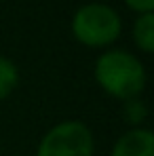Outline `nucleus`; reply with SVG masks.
<instances>
[{"mask_svg": "<svg viewBox=\"0 0 154 156\" xmlns=\"http://www.w3.org/2000/svg\"><path fill=\"white\" fill-rule=\"evenodd\" d=\"M93 76L103 93H108L118 101L139 97L148 82V74L141 59H137V55L125 49L103 51L95 59Z\"/></svg>", "mask_w": 154, "mask_h": 156, "instance_id": "f257e3e1", "label": "nucleus"}, {"mask_svg": "<svg viewBox=\"0 0 154 156\" xmlns=\"http://www.w3.org/2000/svg\"><path fill=\"white\" fill-rule=\"evenodd\" d=\"M123 32L120 15L102 2L80 6L72 17V34L80 44L89 49H103L118 40Z\"/></svg>", "mask_w": 154, "mask_h": 156, "instance_id": "f03ea898", "label": "nucleus"}, {"mask_svg": "<svg viewBox=\"0 0 154 156\" xmlns=\"http://www.w3.org/2000/svg\"><path fill=\"white\" fill-rule=\"evenodd\" d=\"M36 156H95V137L82 120H61L47 131Z\"/></svg>", "mask_w": 154, "mask_h": 156, "instance_id": "7ed1b4c3", "label": "nucleus"}, {"mask_svg": "<svg viewBox=\"0 0 154 156\" xmlns=\"http://www.w3.org/2000/svg\"><path fill=\"white\" fill-rule=\"evenodd\" d=\"M110 156H154V133L146 127L125 131L114 141Z\"/></svg>", "mask_w": 154, "mask_h": 156, "instance_id": "20e7f679", "label": "nucleus"}, {"mask_svg": "<svg viewBox=\"0 0 154 156\" xmlns=\"http://www.w3.org/2000/svg\"><path fill=\"white\" fill-rule=\"evenodd\" d=\"M133 42L146 55L154 53V13L137 15V19L133 23Z\"/></svg>", "mask_w": 154, "mask_h": 156, "instance_id": "39448f33", "label": "nucleus"}, {"mask_svg": "<svg viewBox=\"0 0 154 156\" xmlns=\"http://www.w3.org/2000/svg\"><path fill=\"white\" fill-rule=\"evenodd\" d=\"M19 84V68L13 59L0 55V101L6 99Z\"/></svg>", "mask_w": 154, "mask_h": 156, "instance_id": "423d86ee", "label": "nucleus"}, {"mask_svg": "<svg viewBox=\"0 0 154 156\" xmlns=\"http://www.w3.org/2000/svg\"><path fill=\"white\" fill-rule=\"evenodd\" d=\"M123 116L129 125H133L131 129L135 127H141V122L148 118V105L141 97H135V99H129L125 101V108H123Z\"/></svg>", "mask_w": 154, "mask_h": 156, "instance_id": "0eeeda50", "label": "nucleus"}, {"mask_svg": "<svg viewBox=\"0 0 154 156\" xmlns=\"http://www.w3.org/2000/svg\"><path fill=\"white\" fill-rule=\"evenodd\" d=\"M131 11H135L137 15L141 13H154V0H125Z\"/></svg>", "mask_w": 154, "mask_h": 156, "instance_id": "6e6552de", "label": "nucleus"}]
</instances>
